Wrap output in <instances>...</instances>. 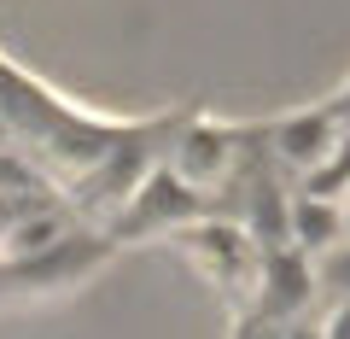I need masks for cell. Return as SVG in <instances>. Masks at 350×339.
<instances>
[{
  "mask_svg": "<svg viewBox=\"0 0 350 339\" xmlns=\"http://www.w3.org/2000/svg\"><path fill=\"white\" fill-rule=\"evenodd\" d=\"M333 147H338L333 112H304V117H286V123L275 129V152H280L286 164H304V170H315Z\"/></svg>",
  "mask_w": 350,
  "mask_h": 339,
  "instance_id": "cell-1",
  "label": "cell"
},
{
  "mask_svg": "<svg viewBox=\"0 0 350 339\" xmlns=\"http://www.w3.org/2000/svg\"><path fill=\"white\" fill-rule=\"evenodd\" d=\"M292 240H298V251H310V258H321V251H333L338 240H345V205L338 199H315V193H304L298 205H292Z\"/></svg>",
  "mask_w": 350,
  "mask_h": 339,
  "instance_id": "cell-2",
  "label": "cell"
},
{
  "mask_svg": "<svg viewBox=\"0 0 350 339\" xmlns=\"http://www.w3.org/2000/svg\"><path fill=\"white\" fill-rule=\"evenodd\" d=\"M315 287L327 299H350V240H338L333 251H321V264H315Z\"/></svg>",
  "mask_w": 350,
  "mask_h": 339,
  "instance_id": "cell-3",
  "label": "cell"
},
{
  "mask_svg": "<svg viewBox=\"0 0 350 339\" xmlns=\"http://www.w3.org/2000/svg\"><path fill=\"white\" fill-rule=\"evenodd\" d=\"M321 334H327V339H350V299H338V304H333V316H327Z\"/></svg>",
  "mask_w": 350,
  "mask_h": 339,
  "instance_id": "cell-4",
  "label": "cell"
},
{
  "mask_svg": "<svg viewBox=\"0 0 350 339\" xmlns=\"http://www.w3.org/2000/svg\"><path fill=\"white\" fill-rule=\"evenodd\" d=\"M280 339H327V334H321V327H315V322H292V327H286V334H280Z\"/></svg>",
  "mask_w": 350,
  "mask_h": 339,
  "instance_id": "cell-5",
  "label": "cell"
},
{
  "mask_svg": "<svg viewBox=\"0 0 350 339\" xmlns=\"http://www.w3.org/2000/svg\"><path fill=\"white\" fill-rule=\"evenodd\" d=\"M333 123H338V135H345V140H350V94H345V100H338V105H333Z\"/></svg>",
  "mask_w": 350,
  "mask_h": 339,
  "instance_id": "cell-6",
  "label": "cell"
},
{
  "mask_svg": "<svg viewBox=\"0 0 350 339\" xmlns=\"http://www.w3.org/2000/svg\"><path fill=\"white\" fill-rule=\"evenodd\" d=\"M338 205H345V240H350V199H338Z\"/></svg>",
  "mask_w": 350,
  "mask_h": 339,
  "instance_id": "cell-7",
  "label": "cell"
}]
</instances>
